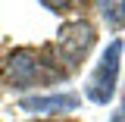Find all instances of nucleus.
<instances>
[{"mask_svg": "<svg viewBox=\"0 0 125 122\" xmlns=\"http://www.w3.org/2000/svg\"><path fill=\"white\" fill-rule=\"evenodd\" d=\"M53 78H56V69H50L38 50L22 47V50H13L10 60H6V81L16 85V88L44 85V81H53Z\"/></svg>", "mask_w": 125, "mask_h": 122, "instance_id": "nucleus-1", "label": "nucleus"}, {"mask_svg": "<svg viewBox=\"0 0 125 122\" xmlns=\"http://www.w3.org/2000/svg\"><path fill=\"white\" fill-rule=\"evenodd\" d=\"M119 60H122V41L116 38V41L103 50L97 69H94L91 78H88V88H84L88 100H94V103H109V100H113L116 78H119Z\"/></svg>", "mask_w": 125, "mask_h": 122, "instance_id": "nucleus-2", "label": "nucleus"}, {"mask_svg": "<svg viewBox=\"0 0 125 122\" xmlns=\"http://www.w3.org/2000/svg\"><path fill=\"white\" fill-rule=\"evenodd\" d=\"M97 34L88 22H69L62 25L60 34H56V44H60V53L69 66H81V60L88 56V50L94 47Z\"/></svg>", "mask_w": 125, "mask_h": 122, "instance_id": "nucleus-3", "label": "nucleus"}, {"mask_svg": "<svg viewBox=\"0 0 125 122\" xmlns=\"http://www.w3.org/2000/svg\"><path fill=\"white\" fill-rule=\"evenodd\" d=\"M19 110L25 113H66V110H78V94H50V97H22Z\"/></svg>", "mask_w": 125, "mask_h": 122, "instance_id": "nucleus-4", "label": "nucleus"}, {"mask_svg": "<svg viewBox=\"0 0 125 122\" xmlns=\"http://www.w3.org/2000/svg\"><path fill=\"white\" fill-rule=\"evenodd\" d=\"M100 13H103V19L113 31L125 28V3H100Z\"/></svg>", "mask_w": 125, "mask_h": 122, "instance_id": "nucleus-5", "label": "nucleus"}, {"mask_svg": "<svg viewBox=\"0 0 125 122\" xmlns=\"http://www.w3.org/2000/svg\"><path fill=\"white\" fill-rule=\"evenodd\" d=\"M113 122H125V110H119V113L113 116Z\"/></svg>", "mask_w": 125, "mask_h": 122, "instance_id": "nucleus-6", "label": "nucleus"}, {"mask_svg": "<svg viewBox=\"0 0 125 122\" xmlns=\"http://www.w3.org/2000/svg\"><path fill=\"white\" fill-rule=\"evenodd\" d=\"M38 122H47V119H38Z\"/></svg>", "mask_w": 125, "mask_h": 122, "instance_id": "nucleus-7", "label": "nucleus"}]
</instances>
